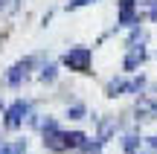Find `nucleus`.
<instances>
[{
	"label": "nucleus",
	"instance_id": "7",
	"mask_svg": "<svg viewBox=\"0 0 157 154\" xmlns=\"http://www.w3.org/2000/svg\"><path fill=\"white\" fill-rule=\"evenodd\" d=\"M21 3L23 0H0V17H12L21 12Z\"/></svg>",
	"mask_w": 157,
	"mask_h": 154
},
{
	"label": "nucleus",
	"instance_id": "4",
	"mask_svg": "<svg viewBox=\"0 0 157 154\" xmlns=\"http://www.w3.org/2000/svg\"><path fill=\"white\" fill-rule=\"evenodd\" d=\"M143 85H146V79H131V81H122V79H111L108 81V96H122V93H143Z\"/></svg>",
	"mask_w": 157,
	"mask_h": 154
},
{
	"label": "nucleus",
	"instance_id": "3",
	"mask_svg": "<svg viewBox=\"0 0 157 154\" xmlns=\"http://www.w3.org/2000/svg\"><path fill=\"white\" fill-rule=\"evenodd\" d=\"M32 64H35V55H26L23 61H17V64H12L9 70H6V76H3V81L9 87H21L23 81L29 79V70H32Z\"/></svg>",
	"mask_w": 157,
	"mask_h": 154
},
{
	"label": "nucleus",
	"instance_id": "1",
	"mask_svg": "<svg viewBox=\"0 0 157 154\" xmlns=\"http://www.w3.org/2000/svg\"><path fill=\"white\" fill-rule=\"evenodd\" d=\"M90 61H93L90 47H70V50L64 52V58H61L64 67L76 70V73H90Z\"/></svg>",
	"mask_w": 157,
	"mask_h": 154
},
{
	"label": "nucleus",
	"instance_id": "13",
	"mask_svg": "<svg viewBox=\"0 0 157 154\" xmlns=\"http://www.w3.org/2000/svg\"><path fill=\"white\" fill-rule=\"evenodd\" d=\"M90 3H96V0H70V3H67V12H76V9H82V6H90Z\"/></svg>",
	"mask_w": 157,
	"mask_h": 154
},
{
	"label": "nucleus",
	"instance_id": "11",
	"mask_svg": "<svg viewBox=\"0 0 157 154\" xmlns=\"http://www.w3.org/2000/svg\"><path fill=\"white\" fill-rule=\"evenodd\" d=\"M56 76H58L56 64H44V67H41V73H38V79H41V81H56Z\"/></svg>",
	"mask_w": 157,
	"mask_h": 154
},
{
	"label": "nucleus",
	"instance_id": "9",
	"mask_svg": "<svg viewBox=\"0 0 157 154\" xmlns=\"http://www.w3.org/2000/svg\"><path fill=\"white\" fill-rule=\"evenodd\" d=\"M137 154H157V134L154 137H146L140 143V148H137Z\"/></svg>",
	"mask_w": 157,
	"mask_h": 154
},
{
	"label": "nucleus",
	"instance_id": "8",
	"mask_svg": "<svg viewBox=\"0 0 157 154\" xmlns=\"http://www.w3.org/2000/svg\"><path fill=\"white\" fill-rule=\"evenodd\" d=\"M113 128H117V122L105 119V122L99 125V137H96V140H99V143H108V140H111V134H113Z\"/></svg>",
	"mask_w": 157,
	"mask_h": 154
},
{
	"label": "nucleus",
	"instance_id": "5",
	"mask_svg": "<svg viewBox=\"0 0 157 154\" xmlns=\"http://www.w3.org/2000/svg\"><path fill=\"white\" fill-rule=\"evenodd\" d=\"M146 61V47H143V41L140 44H128V52H125V58H122V70L125 73H134V70H140V64Z\"/></svg>",
	"mask_w": 157,
	"mask_h": 154
},
{
	"label": "nucleus",
	"instance_id": "10",
	"mask_svg": "<svg viewBox=\"0 0 157 154\" xmlns=\"http://www.w3.org/2000/svg\"><path fill=\"white\" fill-rule=\"evenodd\" d=\"M140 143H143V140H140V137H134V134L122 137V148L128 151V154H137V148H140Z\"/></svg>",
	"mask_w": 157,
	"mask_h": 154
},
{
	"label": "nucleus",
	"instance_id": "12",
	"mask_svg": "<svg viewBox=\"0 0 157 154\" xmlns=\"http://www.w3.org/2000/svg\"><path fill=\"white\" fill-rule=\"evenodd\" d=\"M84 114H87L84 105H73V108H67V116H70V119H84Z\"/></svg>",
	"mask_w": 157,
	"mask_h": 154
},
{
	"label": "nucleus",
	"instance_id": "2",
	"mask_svg": "<svg viewBox=\"0 0 157 154\" xmlns=\"http://www.w3.org/2000/svg\"><path fill=\"white\" fill-rule=\"evenodd\" d=\"M29 108H32V102H26V99H15V102L9 105V108L3 111V125L9 128V131H15V128H21L23 122L29 119Z\"/></svg>",
	"mask_w": 157,
	"mask_h": 154
},
{
	"label": "nucleus",
	"instance_id": "14",
	"mask_svg": "<svg viewBox=\"0 0 157 154\" xmlns=\"http://www.w3.org/2000/svg\"><path fill=\"white\" fill-rule=\"evenodd\" d=\"M148 17H154V21H157V0L151 3V12H148Z\"/></svg>",
	"mask_w": 157,
	"mask_h": 154
},
{
	"label": "nucleus",
	"instance_id": "6",
	"mask_svg": "<svg viewBox=\"0 0 157 154\" xmlns=\"http://www.w3.org/2000/svg\"><path fill=\"white\" fill-rule=\"evenodd\" d=\"M0 154H26V140H12V143H0Z\"/></svg>",
	"mask_w": 157,
	"mask_h": 154
}]
</instances>
